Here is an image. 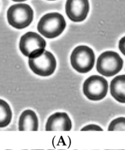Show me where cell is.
<instances>
[{"instance_id": "1", "label": "cell", "mask_w": 125, "mask_h": 150, "mask_svg": "<svg viewBox=\"0 0 125 150\" xmlns=\"http://www.w3.org/2000/svg\"><path fill=\"white\" fill-rule=\"evenodd\" d=\"M64 17L59 13L52 12L45 14L39 20L37 29L43 36L52 39L59 36L66 28Z\"/></svg>"}, {"instance_id": "2", "label": "cell", "mask_w": 125, "mask_h": 150, "mask_svg": "<svg viewBox=\"0 0 125 150\" xmlns=\"http://www.w3.org/2000/svg\"><path fill=\"white\" fill-rule=\"evenodd\" d=\"M33 11L26 4H17L11 6L7 11V19L12 27L21 29L28 26L33 21Z\"/></svg>"}, {"instance_id": "3", "label": "cell", "mask_w": 125, "mask_h": 150, "mask_svg": "<svg viewBox=\"0 0 125 150\" xmlns=\"http://www.w3.org/2000/svg\"><path fill=\"white\" fill-rule=\"evenodd\" d=\"M95 56L89 47L80 45L76 47L70 55V63L73 68L80 73L90 71L94 64Z\"/></svg>"}, {"instance_id": "4", "label": "cell", "mask_w": 125, "mask_h": 150, "mask_svg": "<svg viewBox=\"0 0 125 150\" xmlns=\"http://www.w3.org/2000/svg\"><path fill=\"white\" fill-rule=\"evenodd\" d=\"M123 60L120 55L113 51H106L98 57L96 63L97 71L106 77L117 74L122 69Z\"/></svg>"}, {"instance_id": "5", "label": "cell", "mask_w": 125, "mask_h": 150, "mask_svg": "<svg viewBox=\"0 0 125 150\" xmlns=\"http://www.w3.org/2000/svg\"><path fill=\"white\" fill-rule=\"evenodd\" d=\"M46 45V41L39 34L28 32L21 38L19 46L24 56L32 58L38 56L45 50Z\"/></svg>"}, {"instance_id": "6", "label": "cell", "mask_w": 125, "mask_h": 150, "mask_svg": "<svg viewBox=\"0 0 125 150\" xmlns=\"http://www.w3.org/2000/svg\"><path fill=\"white\" fill-rule=\"evenodd\" d=\"M28 64L31 70L35 74L43 77L52 74L56 67L55 56L47 50H44L37 57L29 58Z\"/></svg>"}, {"instance_id": "7", "label": "cell", "mask_w": 125, "mask_h": 150, "mask_svg": "<svg viewBox=\"0 0 125 150\" xmlns=\"http://www.w3.org/2000/svg\"><path fill=\"white\" fill-rule=\"evenodd\" d=\"M108 82L103 77L93 75L83 83V92L90 100L99 101L103 99L108 91Z\"/></svg>"}, {"instance_id": "8", "label": "cell", "mask_w": 125, "mask_h": 150, "mask_svg": "<svg viewBox=\"0 0 125 150\" xmlns=\"http://www.w3.org/2000/svg\"><path fill=\"white\" fill-rule=\"evenodd\" d=\"M65 11L67 17L73 22L84 21L89 11L88 0H67Z\"/></svg>"}, {"instance_id": "9", "label": "cell", "mask_w": 125, "mask_h": 150, "mask_svg": "<svg viewBox=\"0 0 125 150\" xmlns=\"http://www.w3.org/2000/svg\"><path fill=\"white\" fill-rule=\"evenodd\" d=\"M72 122L69 115L65 112H56L50 115L45 124L46 131H70Z\"/></svg>"}, {"instance_id": "10", "label": "cell", "mask_w": 125, "mask_h": 150, "mask_svg": "<svg viewBox=\"0 0 125 150\" xmlns=\"http://www.w3.org/2000/svg\"><path fill=\"white\" fill-rule=\"evenodd\" d=\"M39 120L36 112L32 110L23 111L18 120V129L19 131H38Z\"/></svg>"}, {"instance_id": "11", "label": "cell", "mask_w": 125, "mask_h": 150, "mask_svg": "<svg viewBox=\"0 0 125 150\" xmlns=\"http://www.w3.org/2000/svg\"><path fill=\"white\" fill-rule=\"evenodd\" d=\"M110 91L116 101L125 103V74L119 75L111 81Z\"/></svg>"}, {"instance_id": "12", "label": "cell", "mask_w": 125, "mask_h": 150, "mask_svg": "<svg viewBox=\"0 0 125 150\" xmlns=\"http://www.w3.org/2000/svg\"><path fill=\"white\" fill-rule=\"evenodd\" d=\"M12 119V111L9 104L0 99V128H5L9 125Z\"/></svg>"}, {"instance_id": "13", "label": "cell", "mask_w": 125, "mask_h": 150, "mask_svg": "<svg viewBox=\"0 0 125 150\" xmlns=\"http://www.w3.org/2000/svg\"><path fill=\"white\" fill-rule=\"evenodd\" d=\"M109 131H125V117H118L113 120L109 125Z\"/></svg>"}, {"instance_id": "14", "label": "cell", "mask_w": 125, "mask_h": 150, "mask_svg": "<svg viewBox=\"0 0 125 150\" xmlns=\"http://www.w3.org/2000/svg\"><path fill=\"white\" fill-rule=\"evenodd\" d=\"M80 130L81 131H102L103 128L97 124H88L84 126L83 128L80 129Z\"/></svg>"}, {"instance_id": "15", "label": "cell", "mask_w": 125, "mask_h": 150, "mask_svg": "<svg viewBox=\"0 0 125 150\" xmlns=\"http://www.w3.org/2000/svg\"><path fill=\"white\" fill-rule=\"evenodd\" d=\"M119 48L120 52L125 56V36L123 37L119 42Z\"/></svg>"}, {"instance_id": "16", "label": "cell", "mask_w": 125, "mask_h": 150, "mask_svg": "<svg viewBox=\"0 0 125 150\" xmlns=\"http://www.w3.org/2000/svg\"><path fill=\"white\" fill-rule=\"evenodd\" d=\"M12 1H14V2H23V1H25L26 0H12Z\"/></svg>"}, {"instance_id": "17", "label": "cell", "mask_w": 125, "mask_h": 150, "mask_svg": "<svg viewBox=\"0 0 125 150\" xmlns=\"http://www.w3.org/2000/svg\"><path fill=\"white\" fill-rule=\"evenodd\" d=\"M59 150H65V149H59ZM74 150H76V149H74Z\"/></svg>"}, {"instance_id": "18", "label": "cell", "mask_w": 125, "mask_h": 150, "mask_svg": "<svg viewBox=\"0 0 125 150\" xmlns=\"http://www.w3.org/2000/svg\"><path fill=\"white\" fill-rule=\"evenodd\" d=\"M48 1H55V0H48Z\"/></svg>"}, {"instance_id": "19", "label": "cell", "mask_w": 125, "mask_h": 150, "mask_svg": "<svg viewBox=\"0 0 125 150\" xmlns=\"http://www.w3.org/2000/svg\"><path fill=\"white\" fill-rule=\"evenodd\" d=\"M49 150H53V149H49Z\"/></svg>"}, {"instance_id": "20", "label": "cell", "mask_w": 125, "mask_h": 150, "mask_svg": "<svg viewBox=\"0 0 125 150\" xmlns=\"http://www.w3.org/2000/svg\"><path fill=\"white\" fill-rule=\"evenodd\" d=\"M33 150H35V149H33Z\"/></svg>"}]
</instances>
